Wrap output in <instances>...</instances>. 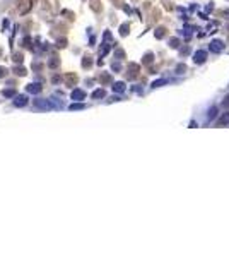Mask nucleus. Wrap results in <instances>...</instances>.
<instances>
[{
  "label": "nucleus",
  "mask_w": 229,
  "mask_h": 257,
  "mask_svg": "<svg viewBox=\"0 0 229 257\" xmlns=\"http://www.w3.org/2000/svg\"><path fill=\"white\" fill-rule=\"evenodd\" d=\"M125 89H127L125 82H115L113 84V91H115V93H123Z\"/></svg>",
  "instance_id": "obj_4"
},
{
  "label": "nucleus",
  "mask_w": 229,
  "mask_h": 257,
  "mask_svg": "<svg viewBox=\"0 0 229 257\" xmlns=\"http://www.w3.org/2000/svg\"><path fill=\"white\" fill-rule=\"evenodd\" d=\"M164 31H166L164 27H157V29H156V38H159L161 40V38L164 36Z\"/></svg>",
  "instance_id": "obj_12"
},
{
  "label": "nucleus",
  "mask_w": 229,
  "mask_h": 257,
  "mask_svg": "<svg viewBox=\"0 0 229 257\" xmlns=\"http://www.w3.org/2000/svg\"><path fill=\"white\" fill-rule=\"evenodd\" d=\"M215 115H217V108L215 106H212V108H209V113H207V120L212 122L214 118H215Z\"/></svg>",
  "instance_id": "obj_5"
},
{
  "label": "nucleus",
  "mask_w": 229,
  "mask_h": 257,
  "mask_svg": "<svg viewBox=\"0 0 229 257\" xmlns=\"http://www.w3.org/2000/svg\"><path fill=\"white\" fill-rule=\"evenodd\" d=\"M26 103H27V100L24 98V96H19V98L16 100V105H17V106H24Z\"/></svg>",
  "instance_id": "obj_10"
},
{
  "label": "nucleus",
  "mask_w": 229,
  "mask_h": 257,
  "mask_svg": "<svg viewBox=\"0 0 229 257\" xmlns=\"http://www.w3.org/2000/svg\"><path fill=\"white\" fill-rule=\"evenodd\" d=\"M217 124H219V125H229V113H224V115L219 118Z\"/></svg>",
  "instance_id": "obj_7"
},
{
  "label": "nucleus",
  "mask_w": 229,
  "mask_h": 257,
  "mask_svg": "<svg viewBox=\"0 0 229 257\" xmlns=\"http://www.w3.org/2000/svg\"><path fill=\"white\" fill-rule=\"evenodd\" d=\"M224 50V43L221 40H212L210 41V52L212 53H221Z\"/></svg>",
  "instance_id": "obj_2"
},
{
  "label": "nucleus",
  "mask_w": 229,
  "mask_h": 257,
  "mask_svg": "<svg viewBox=\"0 0 229 257\" xmlns=\"http://www.w3.org/2000/svg\"><path fill=\"white\" fill-rule=\"evenodd\" d=\"M169 47L171 48H178V47H180V40H178V38H171V40H169Z\"/></svg>",
  "instance_id": "obj_9"
},
{
  "label": "nucleus",
  "mask_w": 229,
  "mask_h": 257,
  "mask_svg": "<svg viewBox=\"0 0 229 257\" xmlns=\"http://www.w3.org/2000/svg\"><path fill=\"white\" fill-rule=\"evenodd\" d=\"M215 27H217V24H215V22H212V24H209V33H215V31H214Z\"/></svg>",
  "instance_id": "obj_15"
},
{
  "label": "nucleus",
  "mask_w": 229,
  "mask_h": 257,
  "mask_svg": "<svg viewBox=\"0 0 229 257\" xmlns=\"http://www.w3.org/2000/svg\"><path fill=\"white\" fill-rule=\"evenodd\" d=\"M185 69H187L185 65H178V74H181V70H185Z\"/></svg>",
  "instance_id": "obj_18"
},
{
  "label": "nucleus",
  "mask_w": 229,
  "mask_h": 257,
  "mask_svg": "<svg viewBox=\"0 0 229 257\" xmlns=\"http://www.w3.org/2000/svg\"><path fill=\"white\" fill-rule=\"evenodd\" d=\"M166 82H168V79H157V81H154V82L150 84V88H152V89H156V88H161V86H164Z\"/></svg>",
  "instance_id": "obj_6"
},
{
  "label": "nucleus",
  "mask_w": 229,
  "mask_h": 257,
  "mask_svg": "<svg viewBox=\"0 0 229 257\" xmlns=\"http://www.w3.org/2000/svg\"><path fill=\"white\" fill-rule=\"evenodd\" d=\"M205 60H207V52L205 50H197L193 53V62L195 63H203Z\"/></svg>",
  "instance_id": "obj_1"
},
{
  "label": "nucleus",
  "mask_w": 229,
  "mask_h": 257,
  "mask_svg": "<svg viewBox=\"0 0 229 257\" xmlns=\"http://www.w3.org/2000/svg\"><path fill=\"white\" fill-rule=\"evenodd\" d=\"M84 98H85V93H84V91L75 89L74 93H72V100H75V101H80V100H84Z\"/></svg>",
  "instance_id": "obj_3"
},
{
  "label": "nucleus",
  "mask_w": 229,
  "mask_h": 257,
  "mask_svg": "<svg viewBox=\"0 0 229 257\" xmlns=\"http://www.w3.org/2000/svg\"><path fill=\"white\" fill-rule=\"evenodd\" d=\"M80 108H84V105H72L70 106V110H80Z\"/></svg>",
  "instance_id": "obj_16"
},
{
  "label": "nucleus",
  "mask_w": 229,
  "mask_h": 257,
  "mask_svg": "<svg viewBox=\"0 0 229 257\" xmlns=\"http://www.w3.org/2000/svg\"><path fill=\"white\" fill-rule=\"evenodd\" d=\"M222 105L226 106V108H229V96H226V98H224V101H222Z\"/></svg>",
  "instance_id": "obj_17"
},
{
  "label": "nucleus",
  "mask_w": 229,
  "mask_h": 257,
  "mask_svg": "<svg viewBox=\"0 0 229 257\" xmlns=\"http://www.w3.org/2000/svg\"><path fill=\"white\" fill-rule=\"evenodd\" d=\"M144 62H147V63L152 62V53H147V55H145V57H144Z\"/></svg>",
  "instance_id": "obj_14"
},
{
  "label": "nucleus",
  "mask_w": 229,
  "mask_h": 257,
  "mask_svg": "<svg viewBox=\"0 0 229 257\" xmlns=\"http://www.w3.org/2000/svg\"><path fill=\"white\" fill-rule=\"evenodd\" d=\"M104 95H106V93H104V89H96L94 91V93H92V98H104Z\"/></svg>",
  "instance_id": "obj_8"
},
{
  "label": "nucleus",
  "mask_w": 229,
  "mask_h": 257,
  "mask_svg": "<svg viewBox=\"0 0 229 257\" xmlns=\"http://www.w3.org/2000/svg\"><path fill=\"white\" fill-rule=\"evenodd\" d=\"M127 33H128V24H123V26L120 27V34H122V36H127Z\"/></svg>",
  "instance_id": "obj_13"
},
{
  "label": "nucleus",
  "mask_w": 229,
  "mask_h": 257,
  "mask_svg": "<svg viewBox=\"0 0 229 257\" xmlns=\"http://www.w3.org/2000/svg\"><path fill=\"white\" fill-rule=\"evenodd\" d=\"M39 89H41V86H38V84H31V86L27 88V91H29V93H38Z\"/></svg>",
  "instance_id": "obj_11"
}]
</instances>
